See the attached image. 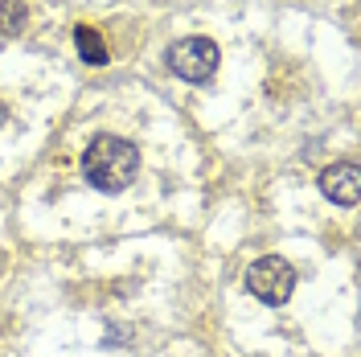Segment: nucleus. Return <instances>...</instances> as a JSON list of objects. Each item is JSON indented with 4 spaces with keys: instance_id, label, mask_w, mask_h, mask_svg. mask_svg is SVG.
Segmentation results:
<instances>
[{
    "instance_id": "nucleus-6",
    "label": "nucleus",
    "mask_w": 361,
    "mask_h": 357,
    "mask_svg": "<svg viewBox=\"0 0 361 357\" xmlns=\"http://www.w3.org/2000/svg\"><path fill=\"white\" fill-rule=\"evenodd\" d=\"M0 25L8 29V33H17L25 25V4L21 0H0Z\"/></svg>"
},
{
    "instance_id": "nucleus-1",
    "label": "nucleus",
    "mask_w": 361,
    "mask_h": 357,
    "mask_svg": "<svg viewBox=\"0 0 361 357\" xmlns=\"http://www.w3.org/2000/svg\"><path fill=\"white\" fill-rule=\"evenodd\" d=\"M140 173V148L123 135H94L82 152V177L99 193H119L128 189Z\"/></svg>"
},
{
    "instance_id": "nucleus-2",
    "label": "nucleus",
    "mask_w": 361,
    "mask_h": 357,
    "mask_svg": "<svg viewBox=\"0 0 361 357\" xmlns=\"http://www.w3.org/2000/svg\"><path fill=\"white\" fill-rule=\"evenodd\" d=\"M247 291L255 300L279 308V304L292 300V291H295V267L288 259H279V255H263V259H255L250 271H247Z\"/></svg>"
},
{
    "instance_id": "nucleus-4",
    "label": "nucleus",
    "mask_w": 361,
    "mask_h": 357,
    "mask_svg": "<svg viewBox=\"0 0 361 357\" xmlns=\"http://www.w3.org/2000/svg\"><path fill=\"white\" fill-rule=\"evenodd\" d=\"M320 193L337 205H357L361 198V169L357 160H337L320 173Z\"/></svg>"
},
{
    "instance_id": "nucleus-3",
    "label": "nucleus",
    "mask_w": 361,
    "mask_h": 357,
    "mask_svg": "<svg viewBox=\"0 0 361 357\" xmlns=\"http://www.w3.org/2000/svg\"><path fill=\"white\" fill-rule=\"evenodd\" d=\"M164 62H169V70H173L177 78H185V83H209V78L218 74L222 54H218V45L209 42V37H180V42L169 45Z\"/></svg>"
},
{
    "instance_id": "nucleus-7",
    "label": "nucleus",
    "mask_w": 361,
    "mask_h": 357,
    "mask_svg": "<svg viewBox=\"0 0 361 357\" xmlns=\"http://www.w3.org/2000/svg\"><path fill=\"white\" fill-rule=\"evenodd\" d=\"M4 123H8V111H4V103H0V128H4Z\"/></svg>"
},
{
    "instance_id": "nucleus-5",
    "label": "nucleus",
    "mask_w": 361,
    "mask_h": 357,
    "mask_svg": "<svg viewBox=\"0 0 361 357\" xmlns=\"http://www.w3.org/2000/svg\"><path fill=\"white\" fill-rule=\"evenodd\" d=\"M74 45H78V58L87 66H107V45H103V37L90 25H78L74 29Z\"/></svg>"
}]
</instances>
